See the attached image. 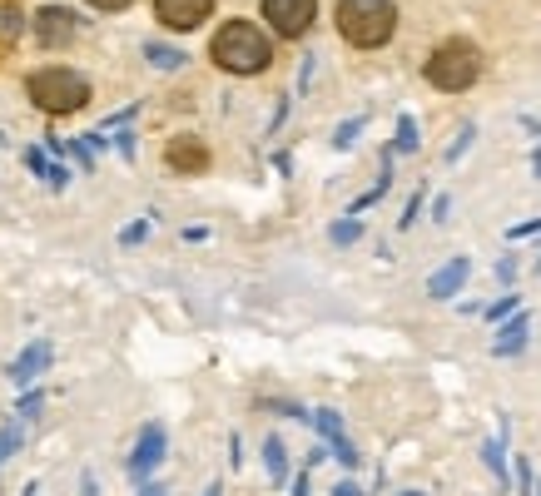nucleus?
<instances>
[{
    "mask_svg": "<svg viewBox=\"0 0 541 496\" xmlns=\"http://www.w3.org/2000/svg\"><path fill=\"white\" fill-rule=\"evenodd\" d=\"M90 10H100V15H120V10H130L135 0H85Z\"/></svg>",
    "mask_w": 541,
    "mask_h": 496,
    "instance_id": "obj_27",
    "label": "nucleus"
},
{
    "mask_svg": "<svg viewBox=\"0 0 541 496\" xmlns=\"http://www.w3.org/2000/svg\"><path fill=\"white\" fill-rule=\"evenodd\" d=\"M209 60H214L224 75H239V80L264 75L273 65L269 30H259L254 20H224V25L214 30V40H209Z\"/></svg>",
    "mask_w": 541,
    "mask_h": 496,
    "instance_id": "obj_1",
    "label": "nucleus"
},
{
    "mask_svg": "<svg viewBox=\"0 0 541 496\" xmlns=\"http://www.w3.org/2000/svg\"><path fill=\"white\" fill-rule=\"evenodd\" d=\"M135 115H139V105H125V110H120V115H115V120L105 124V129H120V124H130V120H135Z\"/></svg>",
    "mask_w": 541,
    "mask_h": 496,
    "instance_id": "obj_33",
    "label": "nucleus"
},
{
    "mask_svg": "<svg viewBox=\"0 0 541 496\" xmlns=\"http://www.w3.org/2000/svg\"><path fill=\"white\" fill-rule=\"evenodd\" d=\"M25 496H40V487H35V482H30V487H25Z\"/></svg>",
    "mask_w": 541,
    "mask_h": 496,
    "instance_id": "obj_40",
    "label": "nucleus"
},
{
    "mask_svg": "<svg viewBox=\"0 0 541 496\" xmlns=\"http://www.w3.org/2000/svg\"><path fill=\"white\" fill-rule=\"evenodd\" d=\"M164 452H169V432H164L159 422H149V427L139 432L135 452H130V482H149V477L159 472Z\"/></svg>",
    "mask_w": 541,
    "mask_h": 496,
    "instance_id": "obj_8",
    "label": "nucleus"
},
{
    "mask_svg": "<svg viewBox=\"0 0 541 496\" xmlns=\"http://www.w3.org/2000/svg\"><path fill=\"white\" fill-rule=\"evenodd\" d=\"M532 234H541V219H527V224L507 229V239H532Z\"/></svg>",
    "mask_w": 541,
    "mask_h": 496,
    "instance_id": "obj_30",
    "label": "nucleus"
},
{
    "mask_svg": "<svg viewBox=\"0 0 541 496\" xmlns=\"http://www.w3.org/2000/svg\"><path fill=\"white\" fill-rule=\"evenodd\" d=\"M512 467H517V492L532 496V462H527V457H517Z\"/></svg>",
    "mask_w": 541,
    "mask_h": 496,
    "instance_id": "obj_26",
    "label": "nucleus"
},
{
    "mask_svg": "<svg viewBox=\"0 0 541 496\" xmlns=\"http://www.w3.org/2000/svg\"><path fill=\"white\" fill-rule=\"evenodd\" d=\"M472 139H477V124H462V134L447 144V164H457V159L467 154V144H472Z\"/></svg>",
    "mask_w": 541,
    "mask_h": 496,
    "instance_id": "obj_24",
    "label": "nucleus"
},
{
    "mask_svg": "<svg viewBox=\"0 0 541 496\" xmlns=\"http://www.w3.org/2000/svg\"><path fill=\"white\" fill-rule=\"evenodd\" d=\"M527 333H532V318L527 313H512V318H502V333H497V358H517L522 348H527Z\"/></svg>",
    "mask_w": 541,
    "mask_h": 496,
    "instance_id": "obj_13",
    "label": "nucleus"
},
{
    "mask_svg": "<svg viewBox=\"0 0 541 496\" xmlns=\"http://www.w3.org/2000/svg\"><path fill=\"white\" fill-rule=\"evenodd\" d=\"M482 70H487L482 45H477V40H467V35H447V40L427 55L422 80H427L437 95H467V90L482 80Z\"/></svg>",
    "mask_w": 541,
    "mask_h": 496,
    "instance_id": "obj_2",
    "label": "nucleus"
},
{
    "mask_svg": "<svg viewBox=\"0 0 541 496\" xmlns=\"http://www.w3.org/2000/svg\"><path fill=\"white\" fill-rule=\"evenodd\" d=\"M25 95H30V105L40 115L65 120V115H80L90 105V80L80 70H70V65H40V70H30Z\"/></svg>",
    "mask_w": 541,
    "mask_h": 496,
    "instance_id": "obj_4",
    "label": "nucleus"
},
{
    "mask_svg": "<svg viewBox=\"0 0 541 496\" xmlns=\"http://www.w3.org/2000/svg\"><path fill=\"white\" fill-rule=\"evenodd\" d=\"M144 239H149V219H135V224H130V229H125V234H120V244H125V248L144 244Z\"/></svg>",
    "mask_w": 541,
    "mask_h": 496,
    "instance_id": "obj_25",
    "label": "nucleus"
},
{
    "mask_svg": "<svg viewBox=\"0 0 541 496\" xmlns=\"http://www.w3.org/2000/svg\"><path fill=\"white\" fill-rule=\"evenodd\" d=\"M333 25L353 50H383L398 35V0H338Z\"/></svg>",
    "mask_w": 541,
    "mask_h": 496,
    "instance_id": "obj_3",
    "label": "nucleus"
},
{
    "mask_svg": "<svg viewBox=\"0 0 541 496\" xmlns=\"http://www.w3.org/2000/svg\"><path fill=\"white\" fill-rule=\"evenodd\" d=\"M388 149H393V154H417V120H412V115H398V134H393Z\"/></svg>",
    "mask_w": 541,
    "mask_h": 496,
    "instance_id": "obj_19",
    "label": "nucleus"
},
{
    "mask_svg": "<svg viewBox=\"0 0 541 496\" xmlns=\"http://www.w3.org/2000/svg\"><path fill=\"white\" fill-rule=\"evenodd\" d=\"M293 496H308V467L298 472V482H293Z\"/></svg>",
    "mask_w": 541,
    "mask_h": 496,
    "instance_id": "obj_36",
    "label": "nucleus"
},
{
    "mask_svg": "<svg viewBox=\"0 0 541 496\" xmlns=\"http://www.w3.org/2000/svg\"><path fill=\"white\" fill-rule=\"evenodd\" d=\"M25 169H30L35 179H45L50 189H65V184H70V169H65V164H50L40 149H25Z\"/></svg>",
    "mask_w": 541,
    "mask_h": 496,
    "instance_id": "obj_14",
    "label": "nucleus"
},
{
    "mask_svg": "<svg viewBox=\"0 0 541 496\" xmlns=\"http://www.w3.org/2000/svg\"><path fill=\"white\" fill-rule=\"evenodd\" d=\"M209 15H214V0H154V20L164 30H174V35L199 30Z\"/></svg>",
    "mask_w": 541,
    "mask_h": 496,
    "instance_id": "obj_7",
    "label": "nucleus"
},
{
    "mask_svg": "<svg viewBox=\"0 0 541 496\" xmlns=\"http://www.w3.org/2000/svg\"><path fill=\"white\" fill-rule=\"evenodd\" d=\"M308 422L318 427V437L333 447V457H338L343 467H358V452H353V442H348V432H343V417H338L333 407H318V412H308Z\"/></svg>",
    "mask_w": 541,
    "mask_h": 496,
    "instance_id": "obj_9",
    "label": "nucleus"
},
{
    "mask_svg": "<svg viewBox=\"0 0 541 496\" xmlns=\"http://www.w3.org/2000/svg\"><path fill=\"white\" fill-rule=\"evenodd\" d=\"M20 442H25V427H20V422H5V427H0V467L20 452Z\"/></svg>",
    "mask_w": 541,
    "mask_h": 496,
    "instance_id": "obj_21",
    "label": "nucleus"
},
{
    "mask_svg": "<svg viewBox=\"0 0 541 496\" xmlns=\"http://www.w3.org/2000/svg\"><path fill=\"white\" fill-rule=\"evenodd\" d=\"M30 30H35V40H40L45 50H65V45H75V35L85 30V20H80V10H70V5H45V10H35Z\"/></svg>",
    "mask_w": 541,
    "mask_h": 496,
    "instance_id": "obj_5",
    "label": "nucleus"
},
{
    "mask_svg": "<svg viewBox=\"0 0 541 496\" xmlns=\"http://www.w3.org/2000/svg\"><path fill=\"white\" fill-rule=\"evenodd\" d=\"M417 214H422V189H417V194L407 199V209H403V224H398V229H412V224H417Z\"/></svg>",
    "mask_w": 541,
    "mask_h": 496,
    "instance_id": "obj_28",
    "label": "nucleus"
},
{
    "mask_svg": "<svg viewBox=\"0 0 541 496\" xmlns=\"http://www.w3.org/2000/svg\"><path fill=\"white\" fill-rule=\"evenodd\" d=\"M115 149H120L125 159H135V134H115Z\"/></svg>",
    "mask_w": 541,
    "mask_h": 496,
    "instance_id": "obj_32",
    "label": "nucleus"
},
{
    "mask_svg": "<svg viewBox=\"0 0 541 496\" xmlns=\"http://www.w3.org/2000/svg\"><path fill=\"white\" fill-rule=\"evenodd\" d=\"M40 402H45V392H25V397H20V417H35Z\"/></svg>",
    "mask_w": 541,
    "mask_h": 496,
    "instance_id": "obj_29",
    "label": "nucleus"
},
{
    "mask_svg": "<svg viewBox=\"0 0 541 496\" xmlns=\"http://www.w3.org/2000/svg\"><path fill=\"white\" fill-rule=\"evenodd\" d=\"M398 496H422V492H398Z\"/></svg>",
    "mask_w": 541,
    "mask_h": 496,
    "instance_id": "obj_41",
    "label": "nucleus"
},
{
    "mask_svg": "<svg viewBox=\"0 0 541 496\" xmlns=\"http://www.w3.org/2000/svg\"><path fill=\"white\" fill-rule=\"evenodd\" d=\"M532 174H537V179H541V149H537V154H532Z\"/></svg>",
    "mask_w": 541,
    "mask_h": 496,
    "instance_id": "obj_38",
    "label": "nucleus"
},
{
    "mask_svg": "<svg viewBox=\"0 0 541 496\" xmlns=\"http://www.w3.org/2000/svg\"><path fill=\"white\" fill-rule=\"evenodd\" d=\"M50 358H55V348H50V343H30V348H25V353L5 368V377H10L15 387H25V382H35L40 372L50 368Z\"/></svg>",
    "mask_w": 541,
    "mask_h": 496,
    "instance_id": "obj_12",
    "label": "nucleus"
},
{
    "mask_svg": "<svg viewBox=\"0 0 541 496\" xmlns=\"http://www.w3.org/2000/svg\"><path fill=\"white\" fill-rule=\"evenodd\" d=\"M20 30H25V10H20V0H0V40L10 45Z\"/></svg>",
    "mask_w": 541,
    "mask_h": 496,
    "instance_id": "obj_18",
    "label": "nucleus"
},
{
    "mask_svg": "<svg viewBox=\"0 0 541 496\" xmlns=\"http://www.w3.org/2000/svg\"><path fill=\"white\" fill-rule=\"evenodd\" d=\"M80 492H85V496H100V487H95V472H85V477H80Z\"/></svg>",
    "mask_w": 541,
    "mask_h": 496,
    "instance_id": "obj_35",
    "label": "nucleus"
},
{
    "mask_svg": "<svg viewBox=\"0 0 541 496\" xmlns=\"http://www.w3.org/2000/svg\"><path fill=\"white\" fill-rule=\"evenodd\" d=\"M517 308H522V298H517V293H502V298H497L492 308H477V313H482V318H487V323L497 328V323H502V318H512Z\"/></svg>",
    "mask_w": 541,
    "mask_h": 496,
    "instance_id": "obj_20",
    "label": "nucleus"
},
{
    "mask_svg": "<svg viewBox=\"0 0 541 496\" xmlns=\"http://www.w3.org/2000/svg\"><path fill=\"white\" fill-rule=\"evenodd\" d=\"M363 124H368V115H353L348 124H338V134H333V149H353V139L363 134Z\"/></svg>",
    "mask_w": 541,
    "mask_h": 496,
    "instance_id": "obj_23",
    "label": "nucleus"
},
{
    "mask_svg": "<svg viewBox=\"0 0 541 496\" xmlns=\"http://www.w3.org/2000/svg\"><path fill=\"white\" fill-rule=\"evenodd\" d=\"M144 60H149L154 70H184V65H189V55H184L179 45H164V40H149V45H144Z\"/></svg>",
    "mask_w": 541,
    "mask_h": 496,
    "instance_id": "obj_15",
    "label": "nucleus"
},
{
    "mask_svg": "<svg viewBox=\"0 0 541 496\" xmlns=\"http://www.w3.org/2000/svg\"><path fill=\"white\" fill-rule=\"evenodd\" d=\"M139 496H169V492H164L159 482H149V487H144V492H139Z\"/></svg>",
    "mask_w": 541,
    "mask_h": 496,
    "instance_id": "obj_37",
    "label": "nucleus"
},
{
    "mask_svg": "<svg viewBox=\"0 0 541 496\" xmlns=\"http://www.w3.org/2000/svg\"><path fill=\"white\" fill-rule=\"evenodd\" d=\"M358 239H363V224H358V214H348V219H338V224H333V244H338V248L358 244Z\"/></svg>",
    "mask_w": 541,
    "mask_h": 496,
    "instance_id": "obj_22",
    "label": "nucleus"
},
{
    "mask_svg": "<svg viewBox=\"0 0 541 496\" xmlns=\"http://www.w3.org/2000/svg\"><path fill=\"white\" fill-rule=\"evenodd\" d=\"M467 278H472V263H467V258H462V253H457V258H452V263H442V268H437V273H432V278H427V293H432V298H437V303H442V298H457V293H462V283H467Z\"/></svg>",
    "mask_w": 541,
    "mask_h": 496,
    "instance_id": "obj_11",
    "label": "nucleus"
},
{
    "mask_svg": "<svg viewBox=\"0 0 541 496\" xmlns=\"http://www.w3.org/2000/svg\"><path fill=\"white\" fill-rule=\"evenodd\" d=\"M264 467H269L273 487L288 482V452H283V437H269V442H264Z\"/></svg>",
    "mask_w": 541,
    "mask_h": 496,
    "instance_id": "obj_16",
    "label": "nucleus"
},
{
    "mask_svg": "<svg viewBox=\"0 0 541 496\" xmlns=\"http://www.w3.org/2000/svg\"><path fill=\"white\" fill-rule=\"evenodd\" d=\"M259 5H264L269 30L283 40H303L318 20V0H259Z\"/></svg>",
    "mask_w": 541,
    "mask_h": 496,
    "instance_id": "obj_6",
    "label": "nucleus"
},
{
    "mask_svg": "<svg viewBox=\"0 0 541 496\" xmlns=\"http://www.w3.org/2000/svg\"><path fill=\"white\" fill-rule=\"evenodd\" d=\"M497 283H517V258H502L497 263Z\"/></svg>",
    "mask_w": 541,
    "mask_h": 496,
    "instance_id": "obj_31",
    "label": "nucleus"
},
{
    "mask_svg": "<svg viewBox=\"0 0 541 496\" xmlns=\"http://www.w3.org/2000/svg\"><path fill=\"white\" fill-rule=\"evenodd\" d=\"M482 462H487V472L497 477V487H507L512 467H507V447H502V437H497V442H482Z\"/></svg>",
    "mask_w": 541,
    "mask_h": 496,
    "instance_id": "obj_17",
    "label": "nucleus"
},
{
    "mask_svg": "<svg viewBox=\"0 0 541 496\" xmlns=\"http://www.w3.org/2000/svg\"><path fill=\"white\" fill-rule=\"evenodd\" d=\"M164 164H169L174 174H204V169H209V149H204V139H194V134H179V139H169V149H164Z\"/></svg>",
    "mask_w": 541,
    "mask_h": 496,
    "instance_id": "obj_10",
    "label": "nucleus"
},
{
    "mask_svg": "<svg viewBox=\"0 0 541 496\" xmlns=\"http://www.w3.org/2000/svg\"><path fill=\"white\" fill-rule=\"evenodd\" d=\"M333 496H363V487H358V482H338V487H333Z\"/></svg>",
    "mask_w": 541,
    "mask_h": 496,
    "instance_id": "obj_34",
    "label": "nucleus"
},
{
    "mask_svg": "<svg viewBox=\"0 0 541 496\" xmlns=\"http://www.w3.org/2000/svg\"><path fill=\"white\" fill-rule=\"evenodd\" d=\"M537 273H541V258H537Z\"/></svg>",
    "mask_w": 541,
    "mask_h": 496,
    "instance_id": "obj_42",
    "label": "nucleus"
},
{
    "mask_svg": "<svg viewBox=\"0 0 541 496\" xmlns=\"http://www.w3.org/2000/svg\"><path fill=\"white\" fill-rule=\"evenodd\" d=\"M204 496H224V487H219V482H209V492Z\"/></svg>",
    "mask_w": 541,
    "mask_h": 496,
    "instance_id": "obj_39",
    "label": "nucleus"
}]
</instances>
